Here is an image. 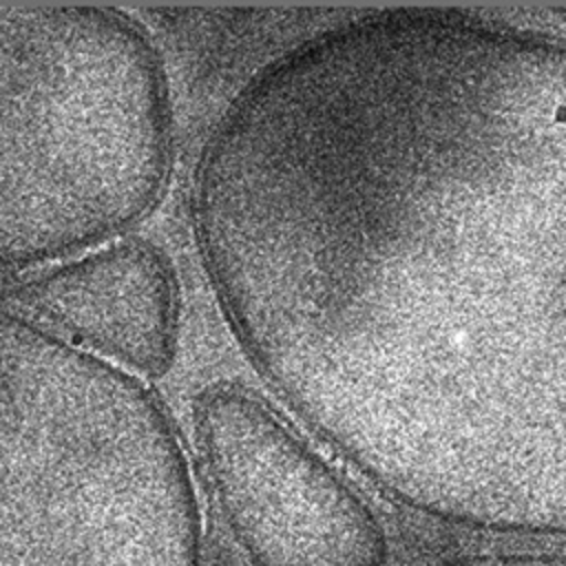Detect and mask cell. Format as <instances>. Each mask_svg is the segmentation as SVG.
<instances>
[{
	"label": "cell",
	"mask_w": 566,
	"mask_h": 566,
	"mask_svg": "<svg viewBox=\"0 0 566 566\" xmlns=\"http://www.w3.org/2000/svg\"><path fill=\"white\" fill-rule=\"evenodd\" d=\"M192 228L261 378L429 517L566 535V40L354 15L214 122Z\"/></svg>",
	"instance_id": "1"
},
{
	"label": "cell",
	"mask_w": 566,
	"mask_h": 566,
	"mask_svg": "<svg viewBox=\"0 0 566 566\" xmlns=\"http://www.w3.org/2000/svg\"><path fill=\"white\" fill-rule=\"evenodd\" d=\"M199 528L157 396L0 312V566H199Z\"/></svg>",
	"instance_id": "2"
},
{
	"label": "cell",
	"mask_w": 566,
	"mask_h": 566,
	"mask_svg": "<svg viewBox=\"0 0 566 566\" xmlns=\"http://www.w3.org/2000/svg\"><path fill=\"white\" fill-rule=\"evenodd\" d=\"M172 164L148 33L108 7H0V268L46 263L146 217Z\"/></svg>",
	"instance_id": "3"
},
{
	"label": "cell",
	"mask_w": 566,
	"mask_h": 566,
	"mask_svg": "<svg viewBox=\"0 0 566 566\" xmlns=\"http://www.w3.org/2000/svg\"><path fill=\"white\" fill-rule=\"evenodd\" d=\"M217 497L254 566H385L367 504L248 389L217 382L195 400Z\"/></svg>",
	"instance_id": "4"
},
{
	"label": "cell",
	"mask_w": 566,
	"mask_h": 566,
	"mask_svg": "<svg viewBox=\"0 0 566 566\" xmlns=\"http://www.w3.org/2000/svg\"><path fill=\"white\" fill-rule=\"evenodd\" d=\"M15 298L73 347L135 378L161 376L175 358L179 287L168 256L146 239L49 268Z\"/></svg>",
	"instance_id": "5"
},
{
	"label": "cell",
	"mask_w": 566,
	"mask_h": 566,
	"mask_svg": "<svg viewBox=\"0 0 566 566\" xmlns=\"http://www.w3.org/2000/svg\"><path fill=\"white\" fill-rule=\"evenodd\" d=\"M440 566H566V555H464Z\"/></svg>",
	"instance_id": "6"
},
{
	"label": "cell",
	"mask_w": 566,
	"mask_h": 566,
	"mask_svg": "<svg viewBox=\"0 0 566 566\" xmlns=\"http://www.w3.org/2000/svg\"><path fill=\"white\" fill-rule=\"evenodd\" d=\"M555 13H559V15H566V9H562V7H559V9H555Z\"/></svg>",
	"instance_id": "7"
}]
</instances>
